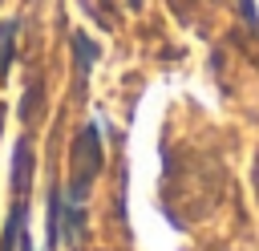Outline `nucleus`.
<instances>
[{"mask_svg": "<svg viewBox=\"0 0 259 251\" xmlns=\"http://www.w3.org/2000/svg\"><path fill=\"white\" fill-rule=\"evenodd\" d=\"M97 166H101V134H97V126H85L77 146H73V178H69V194L61 202V219H65L61 239L69 247H77L85 235V194H89Z\"/></svg>", "mask_w": 259, "mask_h": 251, "instance_id": "nucleus-1", "label": "nucleus"}, {"mask_svg": "<svg viewBox=\"0 0 259 251\" xmlns=\"http://www.w3.org/2000/svg\"><path fill=\"white\" fill-rule=\"evenodd\" d=\"M12 36H16V20H4V24H0V77H4L8 65H12Z\"/></svg>", "mask_w": 259, "mask_h": 251, "instance_id": "nucleus-2", "label": "nucleus"}, {"mask_svg": "<svg viewBox=\"0 0 259 251\" xmlns=\"http://www.w3.org/2000/svg\"><path fill=\"white\" fill-rule=\"evenodd\" d=\"M73 49H77V73L85 77L89 73V65H93V57H97V45H89V36H73Z\"/></svg>", "mask_w": 259, "mask_h": 251, "instance_id": "nucleus-3", "label": "nucleus"}, {"mask_svg": "<svg viewBox=\"0 0 259 251\" xmlns=\"http://www.w3.org/2000/svg\"><path fill=\"white\" fill-rule=\"evenodd\" d=\"M239 8H243V16H247L251 24H259V16H255V0H239Z\"/></svg>", "mask_w": 259, "mask_h": 251, "instance_id": "nucleus-4", "label": "nucleus"}]
</instances>
